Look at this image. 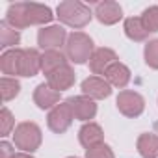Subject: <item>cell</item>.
<instances>
[{
    "label": "cell",
    "instance_id": "cell-19",
    "mask_svg": "<svg viewBox=\"0 0 158 158\" xmlns=\"http://www.w3.org/2000/svg\"><path fill=\"white\" fill-rule=\"evenodd\" d=\"M63 65H67V54H63L60 50H45V54L41 56V71L47 76Z\"/></svg>",
    "mask_w": 158,
    "mask_h": 158
},
{
    "label": "cell",
    "instance_id": "cell-20",
    "mask_svg": "<svg viewBox=\"0 0 158 158\" xmlns=\"http://www.w3.org/2000/svg\"><path fill=\"white\" fill-rule=\"evenodd\" d=\"M138 152L143 158H156L158 156V136L156 134H141L138 138Z\"/></svg>",
    "mask_w": 158,
    "mask_h": 158
},
{
    "label": "cell",
    "instance_id": "cell-3",
    "mask_svg": "<svg viewBox=\"0 0 158 158\" xmlns=\"http://www.w3.org/2000/svg\"><path fill=\"white\" fill-rule=\"evenodd\" d=\"M13 143L24 152H34L41 145V128L35 123L28 121L17 125L13 132Z\"/></svg>",
    "mask_w": 158,
    "mask_h": 158
},
{
    "label": "cell",
    "instance_id": "cell-30",
    "mask_svg": "<svg viewBox=\"0 0 158 158\" xmlns=\"http://www.w3.org/2000/svg\"><path fill=\"white\" fill-rule=\"evenodd\" d=\"M69 158H76V156H69Z\"/></svg>",
    "mask_w": 158,
    "mask_h": 158
},
{
    "label": "cell",
    "instance_id": "cell-27",
    "mask_svg": "<svg viewBox=\"0 0 158 158\" xmlns=\"http://www.w3.org/2000/svg\"><path fill=\"white\" fill-rule=\"evenodd\" d=\"M86 158H114V152H112V149H110L108 145L101 143V145H97V147L88 149Z\"/></svg>",
    "mask_w": 158,
    "mask_h": 158
},
{
    "label": "cell",
    "instance_id": "cell-13",
    "mask_svg": "<svg viewBox=\"0 0 158 158\" xmlns=\"http://www.w3.org/2000/svg\"><path fill=\"white\" fill-rule=\"evenodd\" d=\"M78 138H80V143L86 149H91V147H97V145L102 143L104 134H102V128L97 123H86L80 128V132H78Z\"/></svg>",
    "mask_w": 158,
    "mask_h": 158
},
{
    "label": "cell",
    "instance_id": "cell-11",
    "mask_svg": "<svg viewBox=\"0 0 158 158\" xmlns=\"http://www.w3.org/2000/svg\"><path fill=\"white\" fill-rule=\"evenodd\" d=\"M34 102L41 110H48L60 104V91L52 89L48 84H39L34 91Z\"/></svg>",
    "mask_w": 158,
    "mask_h": 158
},
{
    "label": "cell",
    "instance_id": "cell-23",
    "mask_svg": "<svg viewBox=\"0 0 158 158\" xmlns=\"http://www.w3.org/2000/svg\"><path fill=\"white\" fill-rule=\"evenodd\" d=\"M0 91H2V99L4 102L15 99L21 91V84L15 80V78H10V76H4L2 80H0Z\"/></svg>",
    "mask_w": 158,
    "mask_h": 158
},
{
    "label": "cell",
    "instance_id": "cell-7",
    "mask_svg": "<svg viewBox=\"0 0 158 158\" xmlns=\"http://www.w3.org/2000/svg\"><path fill=\"white\" fill-rule=\"evenodd\" d=\"M74 119H80V121H88L93 119L97 114V104L93 102V99L86 97V95H78V97H71L67 99Z\"/></svg>",
    "mask_w": 158,
    "mask_h": 158
},
{
    "label": "cell",
    "instance_id": "cell-5",
    "mask_svg": "<svg viewBox=\"0 0 158 158\" xmlns=\"http://www.w3.org/2000/svg\"><path fill=\"white\" fill-rule=\"evenodd\" d=\"M117 108L123 115L127 117H138L141 115L143 108H145V101L139 93L136 91H121L117 97Z\"/></svg>",
    "mask_w": 158,
    "mask_h": 158
},
{
    "label": "cell",
    "instance_id": "cell-2",
    "mask_svg": "<svg viewBox=\"0 0 158 158\" xmlns=\"http://www.w3.org/2000/svg\"><path fill=\"white\" fill-rule=\"evenodd\" d=\"M65 52H67V58L74 63H86L91 60L93 56V41L89 35H86L84 32H74L67 37V43H65Z\"/></svg>",
    "mask_w": 158,
    "mask_h": 158
},
{
    "label": "cell",
    "instance_id": "cell-18",
    "mask_svg": "<svg viewBox=\"0 0 158 158\" xmlns=\"http://www.w3.org/2000/svg\"><path fill=\"white\" fill-rule=\"evenodd\" d=\"M6 23L10 26H13L15 30H21V28L30 26L28 24V17H26V4L24 2L11 4L8 8V13H6Z\"/></svg>",
    "mask_w": 158,
    "mask_h": 158
},
{
    "label": "cell",
    "instance_id": "cell-10",
    "mask_svg": "<svg viewBox=\"0 0 158 158\" xmlns=\"http://www.w3.org/2000/svg\"><path fill=\"white\" fill-rule=\"evenodd\" d=\"M117 61V54L112 48H97L89 60V69L93 74H104L108 71L110 65H114Z\"/></svg>",
    "mask_w": 158,
    "mask_h": 158
},
{
    "label": "cell",
    "instance_id": "cell-21",
    "mask_svg": "<svg viewBox=\"0 0 158 158\" xmlns=\"http://www.w3.org/2000/svg\"><path fill=\"white\" fill-rule=\"evenodd\" d=\"M125 34L132 39V41H145L149 32L145 30L143 23L139 17H130L125 21Z\"/></svg>",
    "mask_w": 158,
    "mask_h": 158
},
{
    "label": "cell",
    "instance_id": "cell-29",
    "mask_svg": "<svg viewBox=\"0 0 158 158\" xmlns=\"http://www.w3.org/2000/svg\"><path fill=\"white\" fill-rule=\"evenodd\" d=\"M13 158H34V156H30V154H26V152H17Z\"/></svg>",
    "mask_w": 158,
    "mask_h": 158
},
{
    "label": "cell",
    "instance_id": "cell-6",
    "mask_svg": "<svg viewBox=\"0 0 158 158\" xmlns=\"http://www.w3.org/2000/svg\"><path fill=\"white\" fill-rule=\"evenodd\" d=\"M67 39V34L61 26H48V28H41L37 34V43L41 48L45 50H58L63 41Z\"/></svg>",
    "mask_w": 158,
    "mask_h": 158
},
{
    "label": "cell",
    "instance_id": "cell-14",
    "mask_svg": "<svg viewBox=\"0 0 158 158\" xmlns=\"http://www.w3.org/2000/svg\"><path fill=\"white\" fill-rule=\"evenodd\" d=\"M104 78L108 80L110 86H115V88H125L128 82H130V71L127 65L115 61L114 65L108 67V71L104 73Z\"/></svg>",
    "mask_w": 158,
    "mask_h": 158
},
{
    "label": "cell",
    "instance_id": "cell-17",
    "mask_svg": "<svg viewBox=\"0 0 158 158\" xmlns=\"http://www.w3.org/2000/svg\"><path fill=\"white\" fill-rule=\"evenodd\" d=\"M41 71V54L35 48H26L21 60V76H35Z\"/></svg>",
    "mask_w": 158,
    "mask_h": 158
},
{
    "label": "cell",
    "instance_id": "cell-8",
    "mask_svg": "<svg viewBox=\"0 0 158 158\" xmlns=\"http://www.w3.org/2000/svg\"><path fill=\"white\" fill-rule=\"evenodd\" d=\"M82 93L89 99H106L112 93V86L106 78L101 76H89L82 82Z\"/></svg>",
    "mask_w": 158,
    "mask_h": 158
},
{
    "label": "cell",
    "instance_id": "cell-26",
    "mask_svg": "<svg viewBox=\"0 0 158 158\" xmlns=\"http://www.w3.org/2000/svg\"><path fill=\"white\" fill-rule=\"evenodd\" d=\"M0 123H2V127H0V132H2V136H8L13 127H15V119L11 115V112L8 108H2L0 110Z\"/></svg>",
    "mask_w": 158,
    "mask_h": 158
},
{
    "label": "cell",
    "instance_id": "cell-4",
    "mask_svg": "<svg viewBox=\"0 0 158 158\" xmlns=\"http://www.w3.org/2000/svg\"><path fill=\"white\" fill-rule=\"evenodd\" d=\"M73 119H74L73 110H71L69 102L65 101V102H60L58 106H54V108L50 110V114H48V117H47V125H48V128H50L52 132L63 134V132L71 127Z\"/></svg>",
    "mask_w": 158,
    "mask_h": 158
},
{
    "label": "cell",
    "instance_id": "cell-9",
    "mask_svg": "<svg viewBox=\"0 0 158 158\" xmlns=\"http://www.w3.org/2000/svg\"><path fill=\"white\" fill-rule=\"evenodd\" d=\"M74 71L71 69V65H63V67H60V69H56V71H52L48 76H47V84L52 88V89H56V91H65V89H69L73 84H74Z\"/></svg>",
    "mask_w": 158,
    "mask_h": 158
},
{
    "label": "cell",
    "instance_id": "cell-16",
    "mask_svg": "<svg viewBox=\"0 0 158 158\" xmlns=\"http://www.w3.org/2000/svg\"><path fill=\"white\" fill-rule=\"evenodd\" d=\"M26 4V17H28V24H47L52 21V11L48 6L43 4H35V2H24Z\"/></svg>",
    "mask_w": 158,
    "mask_h": 158
},
{
    "label": "cell",
    "instance_id": "cell-28",
    "mask_svg": "<svg viewBox=\"0 0 158 158\" xmlns=\"http://www.w3.org/2000/svg\"><path fill=\"white\" fill-rule=\"evenodd\" d=\"M13 156H15V151L11 149V145L8 141L0 143V158H13Z\"/></svg>",
    "mask_w": 158,
    "mask_h": 158
},
{
    "label": "cell",
    "instance_id": "cell-12",
    "mask_svg": "<svg viewBox=\"0 0 158 158\" xmlns=\"http://www.w3.org/2000/svg\"><path fill=\"white\" fill-rule=\"evenodd\" d=\"M95 15L102 24H115L123 17V11L117 2H110L108 0V2H99L95 6Z\"/></svg>",
    "mask_w": 158,
    "mask_h": 158
},
{
    "label": "cell",
    "instance_id": "cell-22",
    "mask_svg": "<svg viewBox=\"0 0 158 158\" xmlns=\"http://www.w3.org/2000/svg\"><path fill=\"white\" fill-rule=\"evenodd\" d=\"M19 41H21L19 30H15L13 26H10L6 21L0 23V47H2V48L15 47V45H19Z\"/></svg>",
    "mask_w": 158,
    "mask_h": 158
},
{
    "label": "cell",
    "instance_id": "cell-25",
    "mask_svg": "<svg viewBox=\"0 0 158 158\" xmlns=\"http://www.w3.org/2000/svg\"><path fill=\"white\" fill-rule=\"evenodd\" d=\"M145 61L149 67L158 69V39L149 41L145 45Z\"/></svg>",
    "mask_w": 158,
    "mask_h": 158
},
{
    "label": "cell",
    "instance_id": "cell-1",
    "mask_svg": "<svg viewBox=\"0 0 158 158\" xmlns=\"http://www.w3.org/2000/svg\"><path fill=\"white\" fill-rule=\"evenodd\" d=\"M58 17L67 26L84 28L91 21V11L86 4L78 2V0H67L58 6Z\"/></svg>",
    "mask_w": 158,
    "mask_h": 158
},
{
    "label": "cell",
    "instance_id": "cell-15",
    "mask_svg": "<svg viewBox=\"0 0 158 158\" xmlns=\"http://www.w3.org/2000/svg\"><path fill=\"white\" fill-rule=\"evenodd\" d=\"M23 52L24 50H21V48H11L0 56V69H2L4 74H21Z\"/></svg>",
    "mask_w": 158,
    "mask_h": 158
},
{
    "label": "cell",
    "instance_id": "cell-24",
    "mask_svg": "<svg viewBox=\"0 0 158 158\" xmlns=\"http://www.w3.org/2000/svg\"><path fill=\"white\" fill-rule=\"evenodd\" d=\"M139 19H141V23H143V26H145V30H147L149 34L158 32V6L147 8V10L141 13Z\"/></svg>",
    "mask_w": 158,
    "mask_h": 158
}]
</instances>
